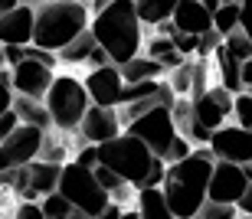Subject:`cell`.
I'll return each mask as SVG.
<instances>
[{
  "label": "cell",
  "mask_w": 252,
  "mask_h": 219,
  "mask_svg": "<svg viewBox=\"0 0 252 219\" xmlns=\"http://www.w3.org/2000/svg\"><path fill=\"white\" fill-rule=\"evenodd\" d=\"M246 173H249V180H252V164H246Z\"/></svg>",
  "instance_id": "cell-45"
},
{
  "label": "cell",
  "mask_w": 252,
  "mask_h": 219,
  "mask_svg": "<svg viewBox=\"0 0 252 219\" xmlns=\"http://www.w3.org/2000/svg\"><path fill=\"white\" fill-rule=\"evenodd\" d=\"M56 79V66H46L39 59L27 56L23 62L10 66V85L17 95H30V98H46L49 85Z\"/></svg>",
  "instance_id": "cell-11"
},
{
  "label": "cell",
  "mask_w": 252,
  "mask_h": 219,
  "mask_svg": "<svg viewBox=\"0 0 252 219\" xmlns=\"http://www.w3.org/2000/svg\"><path fill=\"white\" fill-rule=\"evenodd\" d=\"M43 102H46L49 114H53V128L63 134H75L85 111H89V105H92V95H89V88H85V82L79 76L56 72Z\"/></svg>",
  "instance_id": "cell-5"
},
{
  "label": "cell",
  "mask_w": 252,
  "mask_h": 219,
  "mask_svg": "<svg viewBox=\"0 0 252 219\" xmlns=\"http://www.w3.org/2000/svg\"><path fill=\"white\" fill-rule=\"evenodd\" d=\"M85 3H89V0H85Z\"/></svg>",
  "instance_id": "cell-47"
},
{
  "label": "cell",
  "mask_w": 252,
  "mask_h": 219,
  "mask_svg": "<svg viewBox=\"0 0 252 219\" xmlns=\"http://www.w3.org/2000/svg\"><path fill=\"white\" fill-rule=\"evenodd\" d=\"M122 72H125V82H144V79H164L167 66L160 59L148 56V53H138L134 59H128L122 66Z\"/></svg>",
  "instance_id": "cell-20"
},
{
  "label": "cell",
  "mask_w": 252,
  "mask_h": 219,
  "mask_svg": "<svg viewBox=\"0 0 252 219\" xmlns=\"http://www.w3.org/2000/svg\"><path fill=\"white\" fill-rule=\"evenodd\" d=\"M174 23H177L180 33H206L213 29V10L206 7L203 0H180L177 10H174Z\"/></svg>",
  "instance_id": "cell-17"
},
{
  "label": "cell",
  "mask_w": 252,
  "mask_h": 219,
  "mask_svg": "<svg viewBox=\"0 0 252 219\" xmlns=\"http://www.w3.org/2000/svg\"><path fill=\"white\" fill-rule=\"evenodd\" d=\"M216 167V154L210 144H196V151L184 161L167 164L164 177V193L170 200V213L177 219L200 216L203 203L210 200V177Z\"/></svg>",
  "instance_id": "cell-1"
},
{
  "label": "cell",
  "mask_w": 252,
  "mask_h": 219,
  "mask_svg": "<svg viewBox=\"0 0 252 219\" xmlns=\"http://www.w3.org/2000/svg\"><path fill=\"white\" fill-rule=\"evenodd\" d=\"M193 151H196V144L190 141L187 134H177V137H174V144H170V151H167V157H164V161H167V164H174V161H184V157H190Z\"/></svg>",
  "instance_id": "cell-33"
},
{
  "label": "cell",
  "mask_w": 252,
  "mask_h": 219,
  "mask_svg": "<svg viewBox=\"0 0 252 219\" xmlns=\"http://www.w3.org/2000/svg\"><path fill=\"white\" fill-rule=\"evenodd\" d=\"M210 147L223 161H236L243 167L252 164V131L243 128L239 121H226L223 128H216L213 137H210Z\"/></svg>",
  "instance_id": "cell-12"
},
{
  "label": "cell",
  "mask_w": 252,
  "mask_h": 219,
  "mask_svg": "<svg viewBox=\"0 0 252 219\" xmlns=\"http://www.w3.org/2000/svg\"><path fill=\"white\" fill-rule=\"evenodd\" d=\"M43 210H46V219H72V216H79V210H75V203L65 196L63 190H53V193H46L43 196Z\"/></svg>",
  "instance_id": "cell-25"
},
{
  "label": "cell",
  "mask_w": 252,
  "mask_h": 219,
  "mask_svg": "<svg viewBox=\"0 0 252 219\" xmlns=\"http://www.w3.org/2000/svg\"><path fill=\"white\" fill-rule=\"evenodd\" d=\"M17 3H23V0H0V10L7 13V10H13V7H17Z\"/></svg>",
  "instance_id": "cell-42"
},
{
  "label": "cell",
  "mask_w": 252,
  "mask_h": 219,
  "mask_svg": "<svg viewBox=\"0 0 252 219\" xmlns=\"http://www.w3.org/2000/svg\"><path fill=\"white\" fill-rule=\"evenodd\" d=\"M243 216L236 203H220V200H206L203 210H200V219H236Z\"/></svg>",
  "instance_id": "cell-30"
},
{
  "label": "cell",
  "mask_w": 252,
  "mask_h": 219,
  "mask_svg": "<svg viewBox=\"0 0 252 219\" xmlns=\"http://www.w3.org/2000/svg\"><path fill=\"white\" fill-rule=\"evenodd\" d=\"M13 108H17L20 114V121H27V124H36V128H53V114H49L46 102L43 98H30V95H17L13 98Z\"/></svg>",
  "instance_id": "cell-21"
},
{
  "label": "cell",
  "mask_w": 252,
  "mask_h": 219,
  "mask_svg": "<svg viewBox=\"0 0 252 219\" xmlns=\"http://www.w3.org/2000/svg\"><path fill=\"white\" fill-rule=\"evenodd\" d=\"M39 157H43V161H56V164L72 161V157H69V144L59 141L56 134H53V128L46 131V141H43V151H39Z\"/></svg>",
  "instance_id": "cell-29"
},
{
  "label": "cell",
  "mask_w": 252,
  "mask_h": 219,
  "mask_svg": "<svg viewBox=\"0 0 252 219\" xmlns=\"http://www.w3.org/2000/svg\"><path fill=\"white\" fill-rule=\"evenodd\" d=\"M98 157H102V164H108L115 173H122L134 187H144L151 170L160 161V154H154L148 141H141L138 134H131V131H122L118 137L98 144Z\"/></svg>",
  "instance_id": "cell-4"
},
{
  "label": "cell",
  "mask_w": 252,
  "mask_h": 219,
  "mask_svg": "<svg viewBox=\"0 0 252 219\" xmlns=\"http://www.w3.org/2000/svg\"><path fill=\"white\" fill-rule=\"evenodd\" d=\"M243 29L252 36V0H243Z\"/></svg>",
  "instance_id": "cell-39"
},
{
  "label": "cell",
  "mask_w": 252,
  "mask_h": 219,
  "mask_svg": "<svg viewBox=\"0 0 252 219\" xmlns=\"http://www.w3.org/2000/svg\"><path fill=\"white\" fill-rule=\"evenodd\" d=\"M36 36V3H17L0 17V43L27 46Z\"/></svg>",
  "instance_id": "cell-15"
},
{
  "label": "cell",
  "mask_w": 252,
  "mask_h": 219,
  "mask_svg": "<svg viewBox=\"0 0 252 219\" xmlns=\"http://www.w3.org/2000/svg\"><path fill=\"white\" fill-rule=\"evenodd\" d=\"M7 66V53H3V43H0V69Z\"/></svg>",
  "instance_id": "cell-44"
},
{
  "label": "cell",
  "mask_w": 252,
  "mask_h": 219,
  "mask_svg": "<svg viewBox=\"0 0 252 219\" xmlns=\"http://www.w3.org/2000/svg\"><path fill=\"white\" fill-rule=\"evenodd\" d=\"M233 121H239L243 128L252 131V92L243 88V92H236V111H233Z\"/></svg>",
  "instance_id": "cell-31"
},
{
  "label": "cell",
  "mask_w": 252,
  "mask_h": 219,
  "mask_svg": "<svg viewBox=\"0 0 252 219\" xmlns=\"http://www.w3.org/2000/svg\"><path fill=\"white\" fill-rule=\"evenodd\" d=\"M89 27H92V7L85 0H39L33 43L59 53Z\"/></svg>",
  "instance_id": "cell-3"
},
{
  "label": "cell",
  "mask_w": 252,
  "mask_h": 219,
  "mask_svg": "<svg viewBox=\"0 0 252 219\" xmlns=\"http://www.w3.org/2000/svg\"><path fill=\"white\" fill-rule=\"evenodd\" d=\"M174 39H177V49H180L187 59L196 56V46H200V36H196V33H177Z\"/></svg>",
  "instance_id": "cell-37"
},
{
  "label": "cell",
  "mask_w": 252,
  "mask_h": 219,
  "mask_svg": "<svg viewBox=\"0 0 252 219\" xmlns=\"http://www.w3.org/2000/svg\"><path fill=\"white\" fill-rule=\"evenodd\" d=\"M213 59H216V66H220V82H223L226 88H233V92H243V59H236L233 53L226 46H220L213 53Z\"/></svg>",
  "instance_id": "cell-22"
},
{
  "label": "cell",
  "mask_w": 252,
  "mask_h": 219,
  "mask_svg": "<svg viewBox=\"0 0 252 219\" xmlns=\"http://www.w3.org/2000/svg\"><path fill=\"white\" fill-rule=\"evenodd\" d=\"M59 180H63V164L43 161V157L27 164V196L30 200H43L46 193L59 190ZM27 196H23V200H27Z\"/></svg>",
  "instance_id": "cell-16"
},
{
  "label": "cell",
  "mask_w": 252,
  "mask_h": 219,
  "mask_svg": "<svg viewBox=\"0 0 252 219\" xmlns=\"http://www.w3.org/2000/svg\"><path fill=\"white\" fill-rule=\"evenodd\" d=\"M59 190L75 203L79 216H105V206L112 203V193L102 187L95 167H82L79 161H65L63 164V180H59Z\"/></svg>",
  "instance_id": "cell-6"
},
{
  "label": "cell",
  "mask_w": 252,
  "mask_h": 219,
  "mask_svg": "<svg viewBox=\"0 0 252 219\" xmlns=\"http://www.w3.org/2000/svg\"><path fill=\"white\" fill-rule=\"evenodd\" d=\"M13 98H17V92L10 85V66H3L0 69V111H10L13 108Z\"/></svg>",
  "instance_id": "cell-34"
},
{
  "label": "cell",
  "mask_w": 252,
  "mask_h": 219,
  "mask_svg": "<svg viewBox=\"0 0 252 219\" xmlns=\"http://www.w3.org/2000/svg\"><path fill=\"white\" fill-rule=\"evenodd\" d=\"M203 3H206V7H210V10H220V7H223V3H226V0H203Z\"/></svg>",
  "instance_id": "cell-43"
},
{
  "label": "cell",
  "mask_w": 252,
  "mask_h": 219,
  "mask_svg": "<svg viewBox=\"0 0 252 219\" xmlns=\"http://www.w3.org/2000/svg\"><path fill=\"white\" fill-rule=\"evenodd\" d=\"M95 46H98V39H95L92 27H89L85 33H79V36H75L69 46L59 49V66H69V69L85 66V69H89V56H92V49H95Z\"/></svg>",
  "instance_id": "cell-19"
},
{
  "label": "cell",
  "mask_w": 252,
  "mask_h": 219,
  "mask_svg": "<svg viewBox=\"0 0 252 219\" xmlns=\"http://www.w3.org/2000/svg\"><path fill=\"white\" fill-rule=\"evenodd\" d=\"M164 79L170 82V88H174L177 95H190L193 98V59H187V62L177 66V69H170Z\"/></svg>",
  "instance_id": "cell-26"
},
{
  "label": "cell",
  "mask_w": 252,
  "mask_h": 219,
  "mask_svg": "<svg viewBox=\"0 0 252 219\" xmlns=\"http://www.w3.org/2000/svg\"><path fill=\"white\" fill-rule=\"evenodd\" d=\"M134 206H138L141 219H167V216H174L164 187H138V200H134Z\"/></svg>",
  "instance_id": "cell-18"
},
{
  "label": "cell",
  "mask_w": 252,
  "mask_h": 219,
  "mask_svg": "<svg viewBox=\"0 0 252 219\" xmlns=\"http://www.w3.org/2000/svg\"><path fill=\"white\" fill-rule=\"evenodd\" d=\"M0 17H3V10H0Z\"/></svg>",
  "instance_id": "cell-46"
},
{
  "label": "cell",
  "mask_w": 252,
  "mask_h": 219,
  "mask_svg": "<svg viewBox=\"0 0 252 219\" xmlns=\"http://www.w3.org/2000/svg\"><path fill=\"white\" fill-rule=\"evenodd\" d=\"M134 3H138V13H141V20H144V27L154 29V27H160L164 20L174 17V10H177L180 0H134Z\"/></svg>",
  "instance_id": "cell-23"
},
{
  "label": "cell",
  "mask_w": 252,
  "mask_h": 219,
  "mask_svg": "<svg viewBox=\"0 0 252 219\" xmlns=\"http://www.w3.org/2000/svg\"><path fill=\"white\" fill-rule=\"evenodd\" d=\"M174 49H177V39L167 36V33H158V29H151V36L144 39V53H148V56H154V59L170 56Z\"/></svg>",
  "instance_id": "cell-28"
},
{
  "label": "cell",
  "mask_w": 252,
  "mask_h": 219,
  "mask_svg": "<svg viewBox=\"0 0 252 219\" xmlns=\"http://www.w3.org/2000/svg\"><path fill=\"white\" fill-rule=\"evenodd\" d=\"M122 131H125L122 111L112 105H95V102L89 105L82 124H79V137L89 144H105V141H112V137H118Z\"/></svg>",
  "instance_id": "cell-14"
},
{
  "label": "cell",
  "mask_w": 252,
  "mask_h": 219,
  "mask_svg": "<svg viewBox=\"0 0 252 219\" xmlns=\"http://www.w3.org/2000/svg\"><path fill=\"white\" fill-rule=\"evenodd\" d=\"M223 46V33L220 29H206V33H200V46H196V59H210L216 53V49Z\"/></svg>",
  "instance_id": "cell-32"
},
{
  "label": "cell",
  "mask_w": 252,
  "mask_h": 219,
  "mask_svg": "<svg viewBox=\"0 0 252 219\" xmlns=\"http://www.w3.org/2000/svg\"><path fill=\"white\" fill-rule=\"evenodd\" d=\"M233 111H236V92H233V88H226L223 82L213 85V88H206L203 95L193 98L196 121L203 124V128H210V131L223 128V124L233 118Z\"/></svg>",
  "instance_id": "cell-10"
},
{
  "label": "cell",
  "mask_w": 252,
  "mask_h": 219,
  "mask_svg": "<svg viewBox=\"0 0 252 219\" xmlns=\"http://www.w3.org/2000/svg\"><path fill=\"white\" fill-rule=\"evenodd\" d=\"M249 183H252V180H249V173H246L243 164L216 157L213 177H210V200H220V203H239Z\"/></svg>",
  "instance_id": "cell-13"
},
{
  "label": "cell",
  "mask_w": 252,
  "mask_h": 219,
  "mask_svg": "<svg viewBox=\"0 0 252 219\" xmlns=\"http://www.w3.org/2000/svg\"><path fill=\"white\" fill-rule=\"evenodd\" d=\"M43 141H46V128H36V124L23 121L7 141H0V173L36 161L39 151H43Z\"/></svg>",
  "instance_id": "cell-8"
},
{
  "label": "cell",
  "mask_w": 252,
  "mask_h": 219,
  "mask_svg": "<svg viewBox=\"0 0 252 219\" xmlns=\"http://www.w3.org/2000/svg\"><path fill=\"white\" fill-rule=\"evenodd\" d=\"M82 82H85V88H89V95H92L95 105L118 108L125 102V85H128V82H125V72H122L118 62L89 69V72L82 76Z\"/></svg>",
  "instance_id": "cell-9"
},
{
  "label": "cell",
  "mask_w": 252,
  "mask_h": 219,
  "mask_svg": "<svg viewBox=\"0 0 252 219\" xmlns=\"http://www.w3.org/2000/svg\"><path fill=\"white\" fill-rule=\"evenodd\" d=\"M125 131L138 134L141 141L151 144V151H154V154L167 157L170 144H174V137L180 134V128H177V118H174V108H170L167 102H158V105L148 108L141 118H134Z\"/></svg>",
  "instance_id": "cell-7"
},
{
  "label": "cell",
  "mask_w": 252,
  "mask_h": 219,
  "mask_svg": "<svg viewBox=\"0 0 252 219\" xmlns=\"http://www.w3.org/2000/svg\"><path fill=\"white\" fill-rule=\"evenodd\" d=\"M213 27L220 29L223 36L243 27V0H226L220 10H213Z\"/></svg>",
  "instance_id": "cell-24"
},
{
  "label": "cell",
  "mask_w": 252,
  "mask_h": 219,
  "mask_svg": "<svg viewBox=\"0 0 252 219\" xmlns=\"http://www.w3.org/2000/svg\"><path fill=\"white\" fill-rule=\"evenodd\" d=\"M13 216H27V219H46V210H43V203L39 200H17V210H13Z\"/></svg>",
  "instance_id": "cell-35"
},
{
  "label": "cell",
  "mask_w": 252,
  "mask_h": 219,
  "mask_svg": "<svg viewBox=\"0 0 252 219\" xmlns=\"http://www.w3.org/2000/svg\"><path fill=\"white\" fill-rule=\"evenodd\" d=\"M144 20L138 13L134 0H115L105 10L92 13V33L102 43L118 66H125L128 59L144 53Z\"/></svg>",
  "instance_id": "cell-2"
},
{
  "label": "cell",
  "mask_w": 252,
  "mask_h": 219,
  "mask_svg": "<svg viewBox=\"0 0 252 219\" xmlns=\"http://www.w3.org/2000/svg\"><path fill=\"white\" fill-rule=\"evenodd\" d=\"M243 85L252 88V59H246V62H243Z\"/></svg>",
  "instance_id": "cell-40"
},
{
  "label": "cell",
  "mask_w": 252,
  "mask_h": 219,
  "mask_svg": "<svg viewBox=\"0 0 252 219\" xmlns=\"http://www.w3.org/2000/svg\"><path fill=\"white\" fill-rule=\"evenodd\" d=\"M223 46L229 49L236 59H243V62H246V59H252V36L246 33L243 27L233 29V33H226V36H223Z\"/></svg>",
  "instance_id": "cell-27"
},
{
  "label": "cell",
  "mask_w": 252,
  "mask_h": 219,
  "mask_svg": "<svg viewBox=\"0 0 252 219\" xmlns=\"http://www.w3.org/2000/svg\"><path fill=\"white\" fill-rule=\"evenodd\" d=\"M20 114H17V108H10V111H0V141H7L10 134L20 128Z\"/></svg>",
  "instance_id": "cell-36"
},
{
  "label": "cell",
  "mask_w": 252,
  "mask_h": 219,
  "mask_svg": "<svg viewBox=\"0 0 252 219\" xmlns=\"http://www.w3.org/2000/svg\"><path fill=\"white\" fill-rule=\"evenodd\" d=\"M236 206H239V213H243V216H252V183H249V187H246L243 200L236 203Z\"/></svg>",
  "instance_id": "cell-38"
},
{
  "label": "cell",
  "mask_w": 252,
  "mask_h": 219,
  "mask_svg": "<svg viewBox=\"0 0 252 219\" xmlns=\"http://www.w3.org/2000/svg\"><path fill=\"white\" fill-rule=\"evenodd\" d=\"M108 3H115V0H89V7H92V13H98V10H105Z\"/></svg>",
  "instance_id": "cell-41"
}]
</instances>
